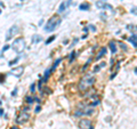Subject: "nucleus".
Here are the masks:
<instances>
[{
    "mask_svg": "<svg viewBox=\"0 0 137 129\" xmlns=\"http://www.w3.org/2000/svg\"><path fill=\"white\" fill-rule=\"evenodd\" d=\"M95 80H96L95 76H94L93 73H87L86 76H83L82 79L80 80L78 88H79V90H81V91H84V90L89 89V88L95 83Z\"/></svg>",
    "mask_w": 137,
    "mask_h": 129,
    "instance_id": "1",
    "label": "nucleus"
},
{
    "mask_svg": "<svg viewBox=\"0 0 137 129\" xmlns=\"http://www.w3.org/2000/svg\"><path fill=\"white\" fill-rule=\"evenodd\" d=\"M62 20L61 17H57V16H53L49 21L47 22V24L45 25V31L46 32H53L54 30H56L57 26L61 24Z\"/></svg>",
    "mask_w": 137,
    "mask_h": 129,
    "instance_id": "2",
    "label": "nucleus"
},
{
    "mask_svg": "<svg viewBox=\"0 0 137 129\" xmlns=\"http://www.w3.org/2000/svg\"><path fill=\"white\" fill-rule=\"evenodd\" d=\"M11 48H13L14 51H16L17 54H21L25 49V40L23 39V38H17V39H15L13 45H11Z\"/></svg>",
    "mask_w": 137,
    "mask_h": 129,
    "instance_id": "3",
    "label": "nucleus"
},
{
    "mask_svg": "<svg viewBox=\"0 0 137 129\" xmlns=\"http://www.w3.org/2000/svg\"><path fill=\"white\" fill-rule=\"evenodd\" d=\"M18 33V28L16 25H13L10 29L8 30V32H7V35H6V40L7 41H9L10 39H13L14 35H16Z\"/></svg>",
    "mask_w": 137,
    "mask_h": 129,
    "instance_id": "4",
    "label": "nucleus"
},
{
    "mask_svg": "<svg viewBox=\"0 0 137 129\" xmlns=\"http://www.w3.org/2000/svg\"><path fill=\"white\" fill-rule=\"evenodd\" d=\"M96 7L98 8V9H113V7H112L111 5H109V4H106V1H103V0H98V1H96Z\"/></svg>",
    "mask_w": 137,
    "mask_h": 129,
    "instance_id": "5",
    "label": "nucleus"
},
{
    "mask_svg": "<svg viewBox=\"0 0 137 129\" xmlns=\"http://www.w3.org/2000/svg\"><path fill=\"white\" fill-rule=\"evenodd\" d=\"M29 119H30V114L26 112V111H23V112L18 115V118H17L16 121H17L18 123H24V122H26Z\"/></svg>",
    "mask_w": 137,
    "mask_h": 129,
    "instance_id": "6",
    "label": "nucleus"
},
{
    "mask_svg": "<svg viewBox=\"0 0 137 129\" xmlns=\"http://www.w3.org/2000/svg\"><path fill=\"white\" fill-rule=\"evenodd\" d=\"M91 127V122L89 119H82L79 122V128L80 129H89Z\"/></svg>",
    "mask_w": 137,
    "mask_h": 129,
    "instance_id": "7",
    "label": "nucleus"
},
{
    "mask_svg": "<svg viewBox=\"0 0 137 129\" xmlns=\"http://www.w3.org/2000/svg\"><path fill=\"white\" fill-rule=\"evenodd\" d=\"M71 3H72V0H66V1H63V3H61V5H59L58 10H57V12H58V13H63V12H65L66 8H67L68 6L71 5Z\"/></svg>",
    "mask_w": 137,
    "mask_h": 129,
    "instance_id": "8",
    "label": "nucleus"
},
{
    "mask_svg": "<svg viewBox=\"0 0 137 129\" xmlns=\"http://www.w3.org/2000/svg\"><path fill=\"white\" fill-rule=\"evenodd\" d=\"M23 71H24V69H23L22 66H17V67H14V69L11 70L10 74H13V76H15V77H21Z\"/></svg>",
    "mask_w": 137,
    "mask_h": 129,
    "instance_id": "9",
    "label": "nucleus"
},
{
    "mask_svg": "<svg viewBox=\"0 0 137 129\" xmlns=\"http://www.w3.org/2000/svg\"><path fill=\"white\" fill-rule=\"evenodd\" d=\"M106 51H107L106 47H102V48L99 49V51H98L97 56H96V61H99L100 58H103V57H104V56L106 55Z\"/></svg>",
    "mask_w": 137,
    "mask_h": 129,
    "instance_id": "10",
    "label": "nucleus"
},
{
    "mask_svg": "<svg viewBox=\"0 0 137 129\" xmlns=\"http://www.w3.org/2000/svg\"><path fill=\"white\" fill-rule=\"evenodd\" d=\"M81 110H82V112H83V115H91V114H94V112H95V110L93 108V106H90V107L84 106V107H82Z\"/></svg>",
    "mask_w": 137,
    "mask_h": 129,
    "instance_id": "11",
    "label": "nucleus"
},
{
    "mask_svg": "<svg viewBox=\"0 0 137 129\" xmlns=\"http://www.w3.org/2000/svg\"><path fill=\"white\" fill-rule=\"evenodd\" d=\"M109 47H110V49H111V53L112 54H115L116 53V44H115V41H110V44H109Z\"/></svg>",
    "mask_w": 137,
    "mask_h": 129,
    "instance_id": "12",
    "label": "nucleus"
},
{
    "mask_svg": "<svg viewBox=\"0 0 137 129\" xmlns=\"http://www.w3.org/2000/svg\"><path fill=\"white\" fill-rule=\"evenodd\" d=\"M128 40H129V42H130V44H132V46H134L135 48H137V35L132 34L131 37H130Z\"/></svg>",
    "mask_w": 137,
    "mask_h": 129,
    "instance_id": "13",
    "label": "nucleus"
},
{
    "mask_svg": "<svg viewBox=\"0 0 137 129\" xmlns=\"http://www.w3.org/2000/svg\"><path fill=\"white\" fill-rule=\"evenodd\" d=\"M89 8H90V6H89V4H87V3H82L81 5L79 6L80 10H89Z\"/></svg>",
    "mask_w": 137,
    "mask_h": 129,
    "instance_id": "14",
    "label": "nucleus"
},
{
    "mask_svg": "<svg viewBox=\"0 0 137 129\" xmlns=\"http://www.w3.org/2000/svg\"><path fill=\"white\" fill-rule=\"evenodd\" d=\"M52 72H53L52 67H49V69H47V70H46V71H45V77H43V80H45V81H47V80H48V77H49V74L52 73Z\"/></svg>",
    "mask_w": 137,
    "mask_h": 129,
    "instance_id": "15",
    "label": "nucleus"
},
{
    "mask_svg": "<svg viewBox=\"0 0 137 129\" xmlns=\"http://www.w3.org/2000/svg\"><path fill=\"white\" fill-rule=\"evenodd\" d=\"M40 40H41V37H40V35H34V37L32 38L31 42H32V44H37V42H39Z\"/></svg>",
    "mask_w": 137,
    "mask_h": 129,
    "instance_id": "16",
    "label": "nucleus"
},
{
    "mask_svg": "<svg viewBox=\"0 0 137 129\" xmlns=\"http://www.w3.org/2000/svg\"><path fill=\"white\" fill-rule=\"evenodd\" d=\"M55 39H56V35H52V37H50V38H48V39L46 40V42H45V44H46V45H49L50 42H53Z\"/></svg>",
    "mask_w": 137,
    "mask_h": 129,
    "instance_id": "17",
    "label": "nucleus"
},
{
    "mask_svg": "<svg viewBox=\"0 0 137 129\" xmlns=\"http://www.w3.org/2000/svg\"><path fill=\"white\" fill-rule=\"evenodd\" d=\"M61 58H57V60L56 61H55V63H54V65H53V67H52V70H53V71H54V70L55 69H56V67H57V65H58L59 64V63H61Z\"/></svg>",
    "mask_w": 137,
    "mask_h": 129,
    "instance_id": "18",
    "label": "nucleus"
},
{
    "mask_svg": "<svg viewBox=\"0 0 137 129\" xmlns=\"http://www.w3.org/2000/svg\"><path fill=\"white\" fill-rule=\"evenodd\" d=\"M18 61H20V56H18V57L17 58H15V60H13V61H10V62H9V66H13V65L14 64H16V63H17L18 62Z\"/></svg>",
    "mask_w": 137,
    "mask_h": 129,
    "instance_id": "19",
    "label": "nucleus"
},
{
    "mask_svg": "<svg viewBox=\"0 0 137 129\" xmlns=\"http://www.w3.org/2000/svg\"><path fill=\"white\" fill-rule=\"evenodd\" d=\"M75 56H77V53H75V51H72V53L70 54V62H72V61L74 60Z\"/></svg>",
    "mask_w": 137,
    "mask_h": 129,
    "instance_id": "20",
    "label": "nucleus"
},
{
    "mask_svg": "<svg viewBox=\"0 0 137 129\" xmlns=\"http://www.w3.org/2000/svg\"><path fill=\"white\" fill-rule=\"evenodd\" d=\"M30 91H31L32 93V94H33V93L34 91H36V83H32V85L31 86H30Z\"/></svg>",
    "mask_w": 137,
    "mask_h": 129,
    "instance_id": "21",
    "label": "nucleus"
},
{
    "mask_svg": "<svg viewBox=\"0 0 137 129\" xmlns=\"http://www.w3.org/2000/svg\"><path fill=\"white\" fill-rule=\"evenodd\" d=\"M130 13L134 15H137V7H132L131 9H130Z\"/></svg>",
    "mask_w": 137,
    "mask_h": 129,
    "instance_id": "22",
    "label": "nucleus"
},
{
    "mask_svg": "<svg viewBox=\"0 0 137 129\" xmlns=\"http://www.w3.org/2000/svg\"><path fill=\"white\" fill-rule=\"evenodd\" d=\"M11 46H9V45H6V46H4V48H2V51H6V50H8L9 48H10Z\"/></svg>",
    "mask_w": 137,
    "mask_h": 129,
    "instance_id": "23",
    "label": "nucleus"
},
{
    "mask_svg": "<svg viewBox=\"0 0 137 129\" xmlns=\"http://www.w3.org/2000/svg\"><path fill=\"white\" fill-rule=\"evenodd\" d=\"M26 102H27L29 104L33 103V98H31V97H26Z\"/></svg>",
    "mask_w": 137,
    "mask_h": 129,
    "instance_id": "24",
    "label": "nucleus"
},
{
    "mask_svg": "<svg viewBox=\"0 0 137 129\" xmlns=\"http://www.w3.org/2000/svg\"><path fill=\"white\" fill-rule=\"evenodd\" d=\"M99 70H100V66H99V65H98V66H95V67H94V73H96V72H98V71H99Z\"/></svg>",
    "mask_w": 137,
    "mask_h": 129,
    "instance_id": "25",
    "label": "nucleus"
},
{
    "mask_svg": "<svg viewBox=\"0 0 137 129\" xmlns=\"http://www.w3.org/2000/svg\"><path fill=\"white\" fill-rule=\"evenodd\" d=\"M40 110H41L40 105H38V106H37V107H36V110H34V111H36V113H39V112H40Z\"/></svg>",
    "mask_w": 137,
    "mask_h": 129,
    "instance_id": "26",
    "label": "nucleus"
},
{
    "mask_svg": "<svg viewBox=\"0 0 137 129\" xmlns=\"http://www.w3.org/2000/svg\"><path fill=\"white\" fill-rule=\"evenodd\" d=\"M16 91H17V89H14V90H13V93H11V95H13V96H16V94H17Z\"/></svg>",
    "mask_w": 137,
    "mask_h": 129,
    "instance_id": "27",
    "label": "nucleus"
},
{
    "mask_svg": "<svg viewBox=\"0 0 137 129\" xmlns=\"http://www.w3.org/2000/svg\"><path fill=\"white\" fill-rule=\"evenodd\" d=\"M105 64H106V63H105V62H102V63H100V64H99L100 69H102V67H104V66H105Z\"/></svg>",
    "mask_w": 137,
    "mask_h": 129,
    "instance_id": "28",
    "label": "nucleus"
},
{
    "mask_svg": "<svg viewBox=\"0 0 137 129\" xmlns=\"http://www.w3.org/2000/svg\"><path fill=\"white\" fill-rule=\"evenodd\" d=\"M89 28H90L93 31H96V28H95V26H94V25H90V26H89Z\"/></svg>",
    "mask_w": 137,
    "mask_h": 129,
    "instance_id": "29",
    "label": "nucleus"
},
{
    "mask_svg": "<svg viewBox=\"0 0 137 129\" xmlns=\"http://www.w3.org/2000/svg\"><path fill=\"white\" fill-rule=\"evenodd\" d=\"M88 30H89L88 28H83V32H87V33H88Z\"/></svg>",
    "mask_w": 137,
    "mask_h": 129,
    "instance_id": "30",
    "label": "nucleus"
},
{
    "mask_svg": "<svg viewBox=\"0 0 137 129\" xmlns=\"http://www.w3.org/2000/svg\"><path fill=\"white\" fill-rule=\"evenodd\" d=\"M4 114V110H2V108H0V115H2Z\"/></svg>",
    "mask_w": 137,
    "mask_h": 129,
    "instance_id": "31",
    "label": "nucleus"
},
{
    "mask_svg": "<svg viewBox=\"0 0 137 129\" xmlns=\"http://www.w3.org/2000/svg\"><path fill=\"white\" fill-rule=\"evenodd\" d=\"M34 101H36L37 103H40V99H39V98H36V99H34Z\"/></svg>",
    "mask_w": 137,
    "mask_h": 129,
    "instance_id": "32",
    "label": "nucleus"
},
{
    "mask_svg": "<svg viewBox=\"0 0 137 129\" xmlns=\"http://www.w3.org/2000/svg\"><path fill=\"white\" fill-rule=\"evenodd\" d=\"M10 129H20V128H17V127H11Z\"/></svg>",
    "mask_w": 137,
    "mask_h": 129,
    "instance_id": "33",
    "label": "nucleus"
},
{
    "mask_svg": "<svg viewBox=\"0 0 137 129\" xmlns=\"http://www.w3.org/2000/svg\"><path fill=\"white\" fill-rule=\"evenodd\" d=\"M135 73L137 74V67H136V69H135Z\"/></svg>",
    "mask_w": 137,
    "mask_h": 129,
    "instance_id": "34",
    "label": "nucleus"
},
{
    "mask_svg": "<svg viewBox=\"0 0 137 129\" xmlns=\"http://www.w3.org/2000/svg\"><path fill=\"white\" fill-rule=\"evenodd\" d=\"M89 129H94V127H93V126H91V127H90V128H89Z\"/></svg>",
    "mask_w": 137,
    "mask_h": 129,
    "instance_id": "35",
    "label": "nucleus"
},
{
    "mask_svg": "<svg viewBox=\"0 0 137 129\" xmlns=\"http://www.w3.org/2000/svg\"><path fill=\"white\" fill-rule=\"evenodd\" d=\"M2 57V56H1V53H0V58H1Z\"/></svg>",
    "mask_w": 137,
    "mask_h": 129,
    "instance_id": "36",
    "label": "nucleus"
},
{
    "mask_svg": "<svg viewBox=\"0 0 137 129\" xmlns=\"http://www.w3.org/2000/svg\"><path fill=\"white\" fill-rule=\"evenodd\" d=\"M103 1H106V0H103Z\"/></svg>",
    "mask_w": 137,
    "mask_h": 129,
    "instance_id": "37",
    "label": "nucleus"
}]
</instances>
